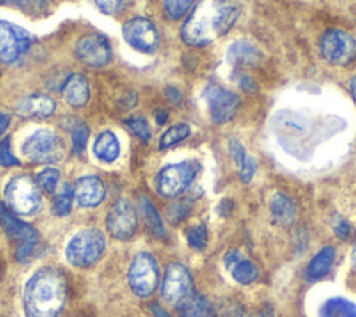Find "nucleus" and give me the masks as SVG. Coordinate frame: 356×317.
<instances>
[{
	"mask_svg": "<svg viewBox=\"0 0 356 317\" xmlns=\"http://www.w3.org/2000/svg\"><path fill=\"white\" fill-rule=\"evenodd\" d=\"M195 0H164V8L170 19H179L192 7Z\"/></svg>",
	"mask_w": 356,
	"mask_h": 317,
	"instance_id": "nucleus-32",
	"label": "nucleus"
},
{
	"mask_svg": "<svg viewBox=\"0 0 356 317\" xmlns=\"http://www.w3.org/2000/svg\"><path fill=\"white\" fill-rule=\"evenodd\" d=\"M63 96L72 107H82L89 100V82L81 74L71 75L63 86Z\"/></svg>",
	"mask_w": 356,
	"mask_h": 317,
	"instance_id": "nucleus-20",
	"label": "nucleus"
},
{
	"mask_svg": "<svg viewBox=\"0 0 356 317\" xmlns=\"http://www.w3.org/2000/svg\"><path fill=\"white\" fill-rule=\"evenodd\" d=\"M203 96L210 118L214 124H224L236 114L239 97L232 90H228L217 83H209L203 90Z\"/></svg>",
	"mask_w": 356,
	"mask_h": 317,
	"instance_id": "nucleus-10",
	"label": "nucleus"
},
{
	"mask_svg": "<svg viewBox=\"0 0 356 317\" xmlns=\"http://www.w3.org/2000/svg\"><path fill=\"white\" fill-rule=\"evenodd\" d=\"M125 42L138 51L153 53L160 43V35L152 21L143 17H135L127 21L122 26Z\"/></svg>",
	"mask_w": 356,
	"mask_h": 317,
	"instance_id": "nucleus-11",
	"label": "nucleus"
},
{
	"mask_svg": "<svg viewBox=\"0 0 356 317\" xmlns=\"http://www.w3.org/2000/svg\"><path fill=\"white\" fill-rule=\"evenodd\" d=\"M0 75H1V71H0Z\"/></svg>",
	"mask_w": 356,
	"mask_h": 317,
	"instance_id": "nucleus-50",
	"label": "nucleus"
},
{
	"mask_svg": "<svg viewBox=\"0 0 356 317\" xmlns=\"http://www.w3.org/2000/svg\"><path fill=\"white\" fill-rule=\"evenodd\" d=\"M125 124H127V127H128L138 138H140L142 140L147 142V140L150 139V136H152V133H150V127H149L147 121H146L143 117H132V118H128V120L125 121Z\"/></svg>",
	"mask_w": 356,
	"mask_h": 317,
	"instance_id": "nucleus-33",
	"label": "nucleus"
},
{
	"mask_svg": "<svg viewBox=\"0 0 356 317\" xmlns=\"http://www.w3.org/2000/svg\"><path fill=\"white\" fill-rule=\"evenodd\" d=\"M335 260V249L332 246L323 247L309 263L307 275L313 279H318L325 277Z\"/></svg>",
	"mask_w": 356,
	"mask_h": 317,
	"instance_id": "nucleus-23",
	"label": "nucleus"
},
{
	"mask_svg": "<svg viewBox=\"0 0 356 317\" xmlns=\"http://www.w3.org/2000/svg\"><path fill=\"white\" fill-rule=\"evenodd\" d=\"M139 209L142 213V217L146 222V225L149 227V229L159 238H163L165 231H164V225L163 221L157 213V210L154 209L153 203L146 197V196H140L139 197Z\"/></svg>",
	"mask_w": 356,
	"mask_h": 317,
	"instance_id": "nucleus-26",
	"label": "nucleus"
},
{
	"mask_svg": "<svg viewBox=\"0 0 356 317\" xmlns=\"http://www.w3.org/2000/svg\"><path fill=\"white\" fill-rule=\"evenodd\" d=\"M93 152L96 157L100 158L102 161H106V163L114 161L120 154V143L117 136L110 131L102 132L93 143Z\"/></svg>",
	"mask_w": 356,
	"mask_h": 317,
	"instance_id": "nucleus-22",
	"label": "nucleus"
},
{
	"mask_svg": "<svg viewBox=\"0 0 356 317\" xmlns=\"http://www.w3.org/2000/svg\"><path fill=\"white\" fill-rule=\"evenodd\" d=\"M95 1L97 7L106 14H115L121 11L128 3V0H95Z\"/></svg>",
	"mask_w": 356,
	"mask_h": 317,
	"instance_id": "nucleus-38",
	"label": "nucleus"
},
{
	"mask_svg": "<svg viewBox=\"0 0 356 317\" xmlns=\"http://www.w3.org/2000/svg\"><path fill=\"white\" fill-rule=\"evenodd\" d=\"M67 298V281L63 273L53 267L38 270L26 282L24 309L26 317H56Z\"/></svg>",
	"mask_w": 356,
	"mask_h": 317,
	"instance_id": "nucleus-2",
	"label": "nucleus"
},
{
	"mask_svg": "<svg viewBox=\"0 0 356 317\" xmlns=\"http://www.w3.org/2000/svg\"><path fill=\"white\" fill-rule=\"evenodd\" d=\"M154 118H156V122H157L159 125H163V124L167 121V118H168L167 110H164V108H157V110L154 111Z\"/></svg>",
	"mask_w": 356,
	"mask_h": 317,
	"instance_id": "nucleus-43",
	"label": "nucleus"
},
{
	"mask_svg": "<svg viewBox=\"0 0 356 317\" xmlns=\"http://www.w3.org/2000/svg\"><path fill=\"white\" fill-rule=\"evenodd\" d=\"M228 147H229V153H231L232 158L235 160L236 165L239 167V165L243 163L245 157H246V150H245L243 145L241 143L239 139L232 138V139L229 140V143H228Z\"/></svg>",
	"mask_w": 356,
	"mask_h": 317,
	"instance_id": "nucleus-39",
	"label": "nucleus"
},
{
	"mask_svg": "<svg viewBox=\"0 0 356 317\" xmlns=\"http://www.w3.org/2000/svg\"><path fill=\"white\" fill-rule=\"evenodd\" d=\"M353 261H355V266H356V247H355V252H353Z\"/></svg>",
	"mask_w": 356,
	"mask_h": 317,
	"instance_id": "nucleus-49",
	"label": "nucleus"
},
{
	"mask_svg": "<svg viewBox=\"0 0 356 317\" xmlns=\"http://www.w3.org/2000/svg\"><path fill=\"white\" fill-rule=\"evenodd\" d=\"M334 231H335V235L343 241H346L349 238V235L352 234V227L350 224L342 218V217H337L335 222H334Z\"/></svg>",
	"mask_w": 356,
	"mask_h": 317,
	"instance_id": "nucleus-40",
	"label": "nucleus"
},
{
	"mask_svg": "<svg viewBox=\"0 0 356 317\" xmlns=\"http://www.w3.org/2000/svg\"><path fill=\"white\" fill-rule=\"evenodd\" d=\"M260 317H274V313H273V310H271V309L266 307L264 310H261V311H260Z\"/></svg>",
	"mask_w": 356,
	"mask_h": 317,
	"instance_id": "nucleus-47",
	"label": "nucleus"
},
{
	"mask_svg": "<svg viewBox=\"0 0 356 317\" xmlns=\"http://www.w3.org/2000/svg\"><path fill=\"white\" fill-rule=\"evenodd\" d=\"M129 286L135 295L146 298L152 295L159 284V268L154 257L150 253H138L128 271Z\"/></svg>",
	"mask_w": 356,
	"mask_h": 317,
	"instance_id": "nucleus-9",
	"label": "nucleus"
},
{
	"mask_svg": "<svg viewBox=\"0 0 356 317\" xmlns=\"http://www.w3.org/2000/svg\"><path fill=\"white\" fill-rule=\"evenodd\" d=\"M104 236L99 229L88 228L78 232L67 245V260L76 267H88L97 261L104 250Z\"/></svg>",
	"mask_w": 356,
	"mask_h": 317,
	"instance_id": "nucleus-3",
	"label": "nucleus"
},
{
	"mask_svg": "<svg viewBox=\"0 0 356 317\" xmlns=\"http://www.w3.org/2000/svg\"><path fill=\"white\" fill-rule=\"evenodd\" d=\"M18 164H19V161L11 153L10 139L4 138L0 142V165H3V167H13V165H18Z\"/></svg>",
	"mask_w": 356,
	"mask_h": 317,
	"instance_id": "nucleus-36",
	"label": "nucleus"
},
{
	"mask_svg": "<svg viewBox=\"0 0 356 317\" xmlns=\"http://www.w3.org/2000/svg\"><path fill=\"white\" fill-rule=\"evenodd\" d=\"M192 278L189 270L182 263H171L164 274L161 295L171 304H181L191 293Z\"/></svg>",
	"mask_w": 356,
	"mask_h": 317,
	"instance_id": "nucleus-12",
	"label": "nucleus"
},
{
	"mask_svg": "<svg viewBox=\"0 0 356 317\" xmlns=\"http://www.w3.org/2000/svg\"><path fill=\"white\" fill-rule=\"evenodd\" d=\"M270 211L273 218L281 225H289L296 217V206L292 199L281 192H277L271 196Z\"/></svg>",
	"mask_w": 356,
	"mask_h": 317,
	"instance_id": "nucleus-21",
	"label": "nucleus"
},
{
	"mask_svg": "<svg viewBox=\"0 0 356 317\" xmlns=\"http://www.w3.org/2000/svg\"><path fill=\"white\" fill-rule=\"evenodd\" d=\"M232 210V202L229 199H224L220 204H218V213L221 216H228Z\"/></svg>",
	"mask_w": 356,
	"mask_h": 317,
	"instance_id": "nucleus-42",
	"label": "nucleus"
},
{
	"mask_svg": "<svg viewBox=\"0 0 356 317\" xmlns=\"http://www.w3.org/2000/svg\"><path fill=\"white\" fill-rule=\"evenodd\" d=\"M22 153L35 163H56L64 154V145L50 129H39L22 145Z\"/></svg>",
	"mask_w": 356,
	"mask_h": 317,
	"instance_id": "nucleus-8",
	"label": "nucleus"
},
{
	"mask_svg": "<svg viewBox=\"0 0 356 317\" xmlns=\"http://www.w3.org/2000/svg\"><path fill=\"white\" fill-rule=\"evenodd\" d=\"M350 93H352V97H353V100L356 103V76H353L350 79Z\"/></svg>",
	"mask_w": 356,
	"mask_h": 317,
	"instance_id": "nucleus-46",
	"label": "nucleus"
},
{
	"mask_svg": "<svg viewBox=\"0 0 356 317\" xmlns=\"http://www.w3.org/2000/svg\"><path fill=\"white\" fill-rule=\"evenodd\" d=\"M71 138H72V150L75 154H81L89 139V128L86 124L81 121H75L72 127H70Z\"/></svg>",
	"mask_w": 356,
	"mask_h": 317,
	"instance_id": "nucleus-29",
	"label": "nucleus"
},
{
	"mask_svg": "<svg viewBox=\"0 0 356 317\" xmlns=\"http://www.w3.org/2000/svg\"><path fill=\"white\" fill-rule=\"evenodd\" d=\"M58 177H60V172L56 168H51V167H47L44 168L43 171H40L36 177V184L38 186H40L43 190L51 193L56 190V186H57V182H58Z\"/></svg>",
	"mask_w": 356,
	"mask_h": 317,
	"instance_id": "nucleus-31",
	"label": "nucleus"
},
{
	"mask_svg": "<svg viewBox=\"0 0 356 317\" xmlns=\"http://www.w3.org/2000/svg\"><path fill=\"white\" fill-rule=\"evenodd\" d=\"M200 164L195 160H186L164 167L157 178V189L165 197H174L182 193L195 179Z\"/></svg>",
	"mask_w": 356,
	"mask_h": 317,
	"instance_id": "nucleus-6",
	"label": "nucleus"
},
{
	"mask_svg": "<svg viewBox=\"0 0 356 317\" xmlns=\"http://www.w3.org/2000/svg\"><path fill=\"white\" fill-rule=\"evenodd\" d=\"M241 8L235 0H202L181 28L188 46H204L224 36L236 22Z\"/></svg>",
	"mask_w": 356,
	"mask_h": 317,
	"instance_id": "nucleus-1",
	"label": "nucleus"
},
{
	"mask_svg": "<svg viewBox=\"0 0 356 317\" xmlns=\"http://www.w3.org/2000/svg\"><path fill=\"white\" fill-rule=\"evenodd\" d=\"M186 241L192 249L203 250L207 246V227L204 224L192 227L186 232Z\"/></svg>",
	"mask_w": 356,
	"mask_h": 317,
	"instance_id": "nucleus-30",
	"label": "nucleus"
},
{
	"mask_svg": "<svg viewBox=\"0 0 356 317\" xmlns=\"http://www.w3.org/2000/svg\"><path fill=\"white\" fill-rule=\"evenodd\" d=\"M182 317H217L211 304L197 293H189L181 303Z\"/></svg>",
	"mask_w": 356,
	"mask_h": 317,
	"instance_id": "nucleus-24",
	"label": "nucleus"
},
{
	"mask_svg": "<svg viewBox=\"0 0 356 317\" xmlns=\"http://www.w3.org/2000/svg\"><path fill=\"white\" fill-rule=\"evenodd\" d=\"M3 1H11V3H19V1H24V0H3Z\"/></svg>",
	"mask_w": 356,
	"mask_h": 317,
	"instance_id": "nucleus-48",
	"label": "nucleus"
},
{
	"mask_svg": "<svg viewBox=\"0 0 356 317\" xmlns=\"http://www.w3.org/2000/svg\"><path fill=\"white\" fill-rule=\"evenodd\" d=\"M8 122H10V117H8L7 114L0 113V135L6 131V128H7Z\"/></svg>",
	"mask_w": 356,
	"mask_h": 317,
	"instance_id": "nucleus-44",
	"label": "nucleus"
},
{
	"mask_svg": "<svg viewBox=\"0 0 356 317\" xmlns=\"http://www.w3.org/2000/svg\"><path fill=\"white\" fill-rule=\"evenodd\" d=\"M72 197H74V192L68 185H64L58 193L56 195L53 204H51V211L56 216H67L71 211V204H72Z\"/></svg>",
	"mask_w": 356,
	"mask_h": 317,
	"instance_id": "nucleus-28",
	"label": "nucleus"
},
{
	"mask_svg": "<svg viewBox=\"0 0 356 317\" xmlns=\"http://www.w3.org/2000/svg\"><path fill=\"white\" fill-rule=\"evenodd\" d=\"M254 172H256V160H254L252 156L246 154L243 163L239 165V175H241V179H242L243 182H250L252 178H253V175H254Z\"/></svg>",
	"mask_w": 356,
	"mask_h": 317,
	"instance_id": "nucleus-37",
	"label": "nucleus"
},
{
	"mask_svg": "<svg viewBox=\"0 0 356 317\" xmlns=\"http://www.w3.org/2000/svg\"><path fill=\"white\" fill-rule=\"evenodd\" d=\"M320 317H356V304L345 298H331L321 307Z\"/></svg>",
	"mask_w": 356,
	"mask_h": 317,
	"instance_id": "nucleus-25",
	"label": "nucleus"
},
{
	"mask_svg": "<svg viewBox=\"0 0 356 317\" xmlns=\"http://www.w3.org/2000/svg\"><path fill=\"white\" fill-rule=\"evenodd\" d=\"M0 224L7 236L17 245L15 259L18 261H25L39 241L36 229L18 220L3 203H0Z\"/></svg>",
	"mask_w": 356,
	"mask_h": 317,
	"instance_id": "nucleus-4",
	"label": "nucleus"
},
{
	"mask_svg": "<svg viewBox=\"0 0 356 317\" xmlns=\"http://www.w3.org/2000/svg\"><path fill=\"white\" fill-rule=\"evenodd\" d=\"M29 44L31 38L26 31L7 21H0V61H17Z\"/></svg>",
	"mask_w": 356,
	"mask_h": 317,
	"instance_id": "nucleus-14",
	"label": "nucleus"
},
{
	"mask_svg": "<svg viewBox=\"0 0 356 317\" xmlns=\"http://www.w3.org/2000/svg\"><path fill=\"white\" fill-rule=\"evenodd\" d=\"M107 229L111 236L120 241L129 239L136 229V213L127 199L117 200L107 213Z\"/></svg>",
	"mask_w": 356,
	"mask_h": 317,
	"instance_id": "nucleus-13",
	"label": "nucleus"
},
{
	"mask_svg": "<svg viewBox=\"0 0 356 317\" xmlns=\"http://www.w3.org/2000/svg\"><path fill=\"white\" fill-rule=\"evenodd\" d=\"M227 60L232 65H257L263 60V51L253 42L241 39L228 47Z\"/></svg>",
	"mask_w": 356,
	"mask_h": 317,
	"instance_id": "nucleus-18",
	"label": "nucleus"
},
{
	"mask_svg": "<svg viewBox=\"0 0 356 317\" xmlns=\"http://www.w3.org/2000/svg\"><path fill=\"white\" fill-rule=\"evenodd\" d=\"M8 209L18 214L35 213L40 206L38 184L28 175L14 177L4 190Z\"/></svg>",
	"mask_w": 356,
	"mask_h": 317,
	"instance_id": "nucleus-5",
	"label": "nucleus"
},
{
	"mask_svg": "<svg viewBox=\"0 0 356 317\" xmlns=\"http://www.w3.org/2000/svg\"><path fill=\"white\" fill-rule=\"evenodd\" d=\"M191 133V128L189 125L186 124H177V125H172L170 127L160 138V142H159V147L160 149H168L177 143H179L181 140L186 139Z\"/></svg>",
	"mask_w": 356,
	"mask_h": 317,
	"instance_id": "nucleus-27",
	"label": "nucleus"
},
{
	"mask_svg": "<svg viewBox=\"0 0 356 317\" xmlns=\"http://www.w3.org/2000/svg\"><path fill=\"white\" fill-rule=\"evenodd\" d=\"M224 264L232 278L242 285H249L259 278V268L238 250H229L225 253Z\"/></svg>",
	"mask_w": 356,
	"mask_h": 317,
	"instance_id": "nucleus-17",
	"label": "nucleus"
},
{
	"mask_svg": "<svg viewBox=\"0 0 356 317\" xmlns=\"http://www.w3.org/2000/svg\"><path fill=\"white\" fill-rule=\"evenodd\" d=\"M232 79L234 82L245 92H256L257 90V82L248 74L242 71H234L232 72Z\"/></svg>",
	"mask_w": 356,
	"mask_h": 317,
	"instance_id": "nucleus-34",
	"label": "nucleus"
},
{
	"mask_svg": "<svg viewBox=\"0 0 356 317\" xmlns=\"http://www.w3.org/2000/svg\"><path fill=\"white\" fill-rule=\"evenodd\" d=\"M189 211H191V206L184 200H178L174 204H171V207L168 209V218L171 222H178L186 218Z\"/></svg>",
	"mask_w": 356,
	"mask_h": 317,
	"instance_id": "nucleus-35",
	"label": "nucleus"
},
{
	"mask_svg": "<svg viewBox=\"0 0 356 317\" xmlns=\"http://www.w3.org/2000/svg\"><path fill=\"white\" fill-rule=\"evenodd\" d=\"M56 103L46 95H31L17 106V114L22 118H46L53 114Z\"/></svg>",
	"mask_w": 356,
	"mask_h": 317,
	"instance_id": "nucleus-19",
	"label": "nucleus"
},
{
	"mask_svg": "<svg viewBox=\"0 0 356 317\" xmlns=\"http://www.w3.org/2000/svg\"><path fill=\"white\" fill-rule=\"evenodd\" d=\"M164 95L167 97V100L170 103H172L174 106H179L181 101H182V93L178 88L175 86H167L165 90H164Z\"/></svg>",
	"mask_w": 356,
	"mask_h": 317,
	"instance_id": "nucleus-41",
	"label": "nucleus"
},
{
	"mask_svg": "<svg viewBox=\"0 0 356 317\" xmlns=\"http://www.w3.org/2000/svg\"><path fill=\"white\" fill-rule=\"evenodd\" d=\"M152 310H153V313H154L156 317H170V314H168L163 307H160L159 304H153Z\"/></svg>",
	"mask_w": 356,
	"mask_h": 317,
	"instance_id": "nucleus-45",
	"label": "nucleus"
},
{
	"mask_svg": "<svg viewBox=\"0 0 356 317\" xmlns=\"http://www.w3.org/2000/svg\"><path fill=\"white\" fill-rule=\"evenodd\" d=\"M75 51L76 57L90 67H103L111 60L110 43L99 33H89L81 38Z\"/></svg>",
	"mask_w": 356,
	"mask_h": 317,
	"instance_id": "nucleus-15",
	"label": "nucleus"
},
{
	"mask_svg": "<svg viewBox=\"0 0 356 317\" xmlns=\"http://www.w3.org/2000/svg\"><path fill=\"white\" fill-rule=\"evenodd\" d=\"M72 192L79 206L95 207L104 199L106 188L100 178L95 175H86L76 181Z\"/></svg>",
	"mask_w": 356,
	"mask_h": 317,
	"instance_id": "nucleus-16",
	"label": "nucleus"
},
{
	"mask_svg": "<svg viewBox=\"0 0 356 317\" xmlns=\"http://www.w3.org/2000/svg\"><path fill=\"white\" fill-rule=\"evenodd\" d=\"M323 58L338 67L348 65L356 58V40L342 29H328L320 40Z\"/></svg>",
	"mask_w": 356,
	"mask_h": 317,
	"instance_id": "nucleus-7",
	"label": "nucleus"
}]
</instances>
